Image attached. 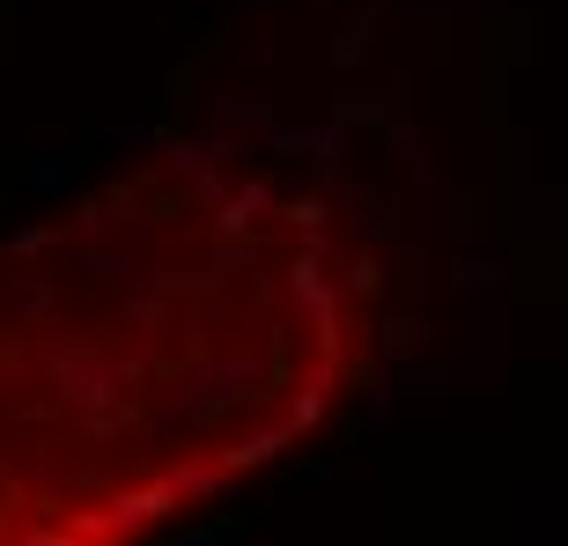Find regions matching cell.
<instances>
[{
    "label": "cell",
    "mask_w": 568,
    "mask_h": 546,
    "mask_svg": "<svg viewBox=\"0 0 568 546\" xmlns=\"http://www.w3.org/2000/svg\"><path fill=\"white\" fill-rule=\"evenodd\" d=\"M377 266L222 148L119 170L0 244V546H155L355 392Z\"/></svg>",
    "instance_id": "6da1fadb"
}]
</instances>
